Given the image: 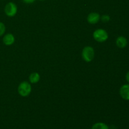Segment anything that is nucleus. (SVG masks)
<instances>
[{
    "mask_svg": "<svg viewBox=\"0 0 129 129\" xmlns=\"http://www.w3.org/2000/svg\"><path fill=\"white\" fill-rule=\"evenodd\" d=\"M18 93L21 96L26 97L30 94L31 91V86L27 81H23L20 83L18 88Z\"/></svg>",
    "mask_w": 129,
    "mask_h": 129,
    "instance_id": "obj_1",
    "label": "nucleus"
},
{
    "mask_svg": "<svg viewBox=\"0 0 129 129\" xmlns=\"http://www.w3.org/2000/svg\"><path fill=\"white\" fill-rule=\"evenodd\" d=\"M93 38L98 42H104L108 39V34L104 29L99 28L93 32Z\"/></svg>",
    "mask_w": 129,
    "mask_h": 129,
    "instance_id": "obj_2",
    "label": "nucleus"
},
{
    "mask_svg": "<svg viewBox=\"0 0 129 129\" xmlns=\"http://www.w3.org/2000/svg\"><path fill=\"white\" fill-rule=\"evenodd\" d=\"M82 57L87 62L92 61L94 57V50L92 47L86 46L82 51Z\"/></svg>",
    "mask_w": 129,
    "mask_h": 129,
    "instance_id": "obj_3",
    "label": "nucleus"
},
{
    "mask_svg": "<svg viewBox=\"0 0 129 129\" xmlns=\"http://www.w3.org/2000/svg\"><path fill=\"white\" fill-rule=\"evenodd\" d=\"M17 6L13 2H9L5 7V13L9 17H13L15 16L17 13Z\"/></svg>",
    "mask_w": 129,
    "mask_h": 129,
    "instance_id": "obj_4",
    "label": "nucleus"
},
{
    "mask_svg": "<svg viewBox=\"0 0 129 129\" xmlns=\"http://www.w3.org/2000/svg\"><path fill=\"white\" fill-rule=\"evenodd\" d=\"M120 95L125 100H129V84L122 86L120 89Z\"/></svg>",
    "mask_w": 129,
    "mask_h": 129,
    "instance_id": "obj_5",
    "label": "nucleus"
},
{
    "mask_svg": "<svg viewBox=\"0 0 129 129\" xmlns=\"http://www.w3.org/2000/svg\"><path fill=\"white\" fill-rule=\"evenodd\" d=\"M100 15L99 13L96 12L91 13L88 15L87 20L88 22L90 24H96L100 20Z\"/></svg>",
    "mask_w": 129,
    "mask_h": 129,
    "instance_id": "obj_6",
    "label": "nucleus"
},
{
    "mask_svg": "<svg viewBox=\"0 0 129 129\" xmlns=\"http://www.w3.org/2000/svg\"><path fill=\"white\" fill-rule=\"evenodd\" d=\"M15 37H14V35L11 34H5L3 37V44H5V45H8V46L13 45V43L15 42Z\"/></svg>",
    "mask_w": 129,
    "mask_h": 129,
    "instance_id": "obj_7",
    "label": "nucleus"
},
{
    "mask_svg": "<svg viewBox=\"0 0 129 129\" xmlns=\"http://www.w3.org/2000/svg\"><path fill=\"white\" fill-rule=\"evenodd\" d=\"M128 44V41L127 39L125 37L120 36L116 40V45L120 49H123Z\"/></svg>",
    "mask_w": 129,
    "mask_h": 129,
    "instance_id": "obj_8",
    "label": "nucleus"
},
{
    "mask_svg": "<svg viewBox=\"0 0 129 129\" xmlns=\"http://www.w3.org/2000/svg\"><path fill=\"white\" fill-rule=\"evenodd\" d=\"M40 75L38 73H32L29 76V81L32 84L38 83L40 80Z\"/></svg>",
    "mask_w": 129,
    "mask_h": 129,
    "instance_id": "obj_9",
    "label": "nucleus"
},
{
    "mask_svg": "<svg viewBox=\"0 0 129 129\" xmlns=\"http://www.w3.org/2000/svg\"><path fill=\"white\" fill-rule=\"evenodd\" d=\"M91 129H110V127L103 122H97L93 124Z\"/></svg>",
    "mask_w": 129,
    "mask_h": 129,
    "instance_id": "obj_10",
    "label": "nucleus"
},
{
    "mask_svg": "<svg viewBox=\"0 0 129 129\" xmlns=\"http://www.w3.org/2000/svg\"><path fill=\"white\" fill-rule=\"evenodd\" d=\"M6 31V26L3 22L0 21V37L3 36Z\"/></svg>",
    "mask_w": 129,
    "mask_h": 129,
    "instance_id": "obj_11",
    "label": "nucleus"
},
{
    "mask_svg": "<svg viewBox=\"0 0 129 129\" xmlns=\"http://www.w3.org/2000/svg\"><path fill=\"white\" fill-rule=\"evenodd\" d=\"M100 18L103 22H108V21H109L110 20V17L109 15H103L102 17Z\"/></svg>",
    "mask_w": 129,
    "mask_h": 129,
    "instance_id": "obj_12",
    "label": "nucleus"
},
{
    "mask_svg": "<svg viewBox=\"0 0 129 129\" xmlns=\"http://www.w3.org/2000/svg\"><path fill=\"white\" fill-rule=\"evenodd\" d=\"M22 1L26 4H31L35 2V0H22Z\"/></svg>",
    "mask_w": 129,
    "mask_h": 129,
    "instance_id": "obj_13",
    "label": "nucleus"
},
{
    "mask_svg": "<svg viewBox=\"0 0 129 129\" xmlns=\"http://www.w3.org/2000/svg\"><path fill=\"white\" fill-rule=\"evenodd\" d=\"M125 78H126V80H127V81L128 82V83L129 84V71L127 73V74H126Z\"/></svg>",
    "mask_w": 129,
    "mask_h": 129,
    "instance_id": "obj_14",
    "label": "nucleus"
},
{
    "mask_svg": "<svg viewBox=\"0 0 129 129\" xmlns=\"http://www.w3.org/2000/svg\"><path fill=\"white\" fill-rule=\"evenodd\" d=\"M40 1H45V0H40Z\"/></svg>",
    "mask_w": 129,
    "mask_h": 129,
    "instance_id": "obj_15",
    "label": "nucleus"
}]
</instances>
